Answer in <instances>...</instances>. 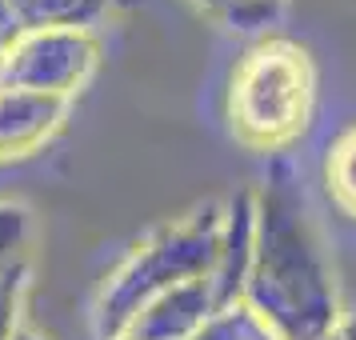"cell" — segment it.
<instances>
[{"label": "cell", "instance_id": "5b68a950", "mask_svg": "<svg viewBox=\"0 0 356 340\" xmlns=\"http://www.w3.org/2000/svg\"><path fill=\"white\" fill-rule=\"evenodd\" d=\"M68 120V100L0 84V168L44 152Z\"/></svg>", "mask_w": 356, "mask_h": 340}, {"label": "cell", "instance_id": "4fadbf2b", "mask_svg": "<svg viewBox=\"0 0 356 340\" xmlns=\"http://www.w3.org/2000/svg\"><path fill=\"white\" fill-rule=\"evenodd\" d=\"M321 340H356V312H344Z\"/></svg>", "mask_w": 356, "mask_h": 340}, {"label": "cell", "instance_id": "3957f363", "mask_svg": "<svg viewBox=\"0 0 356 340\" xmlns=\"http://www.w3.org/2000/svg\"><path fill=\"white\" fill-rule=\"evenodd\" d=\"M316 60L312 52L284 33L252 36V44L232 65L225 92V120L232 140L248 152L289 156L316 116Z\"/></svg>", "mask_w": 356, "mask_h": 340}, {"label": "cell", "instance_id": "52a82bcc", "mask_svg": "<svg viewBox=\"0 0 356 340\" xmlns=\"http://www.w3.org/2000/svg\"><path fill=\"white\" fill-rule=\"evenodd\" d=\"M116 0H13L24 29H92Z\"/></svg>", "mask_w": 356, "mask_h": 340}, {"label": "cell", "instance_id": "9c48e42d", "mask_svg": "<svg viewBox=\"0 0 356 340\" xmlns=\"http://www.w3.org/2000/svg\"><path fill=\"white\" fill-rule=\"evenodd\" d=\"M36 252V212L17 200L0 196V273L13 264H33Z\"/></svg>", "mask_w": 356, "mask_h": 340}, {"label": "cell", "instance_id": "30bf717a", "mask_svg": "<svg viewBox=\"0 0 356 340\" xmlns=\"http://www.w3.org/2000/svg\"><path fill=\"white\" fill-rule=\"evenodd\" d=\"M29 289H33V264H13L0 273V340H13L24 328Z\"/></svg>", "mask_w": 356, "mask_h": 340}, {"label": "cell", "instance_id": "7a4b0ae2", "mask_svg": "<svg viewBox=\"0 0 356 340\" xmlns=\"http://www.w3.org/2000/svg\"><path fill=\"white\" fill-rule=\"evenodd\" d=\"M228 244V200H200L188 212L156 225L129 248V257L100 280L88 332L116 340L145 308L216 273Z\"/></svg>", "mask_w": 356, "mask_h": 340}, {"label": "cell", "instance_id": "8992f818", "mask_svg": "<svg viewBox=\"0 0 356 340\" xmlns=\"http://www.w3.org/2000/svg\"><path fill=\"white\" fill-rule=\"evenodd\" d=\"M188 4L212 24H220L225 33L252 40V36L273 33L292 0H188Z\"/></svg>", "mask_w": 356, "mask_h": 340}, {"label": "cell", "instance_id": "ba28073f", "mask_svg": "<svg viewBox=\"0 0 356 340\" xmlns=\"http://www.w3.org/2000/svg\"><path fill=\"white\" fill-rule=\"evenodd\" d=\"M324 188L348 220H356V124L337 132L324 152Z\"/></svg>", "mask_w": 356, "mask_h": 340}, {"label": "cell", "instance_id": "8fae6325", "mask_svg": "<svg viewBox=\"0 0 356 340\" xmlns=\"http://www.w3.org/2000/svg\"><path fill=\"white\" fill-rule=\"evenodd\" d=\"M193 340H273V337H268V332H264V328H260V324L252 321L241 305H236L232 312L216 316L209 328H200Z\"/></svg>", "mask_w": 356, "mask_h": 340}, {"label": "cell", "instance_id": "7c38bea8", "mask_svg": "<svg viewBox=\"0 0 356 340\" xmlns=\"http://www.w3.org/2000/svg\"><path fill=\"white\" fill-rule=\"evenodd\" d=\"M20 33H24V24H20L17 8H13V0H0V60H4V52L17 44Z\"/></svg>", "mask_w": 356, "mask_h": 340}, {"label": "cell", "instance_id": "6da1fadb", "mask_svg": "<svg viewBox=\"0 0 356 340\" xmlns=\"http://www.w3.org/2000/svg\"><path fill=\"white\" fill-rule=\"evenodd\" d=\"M241 308L273 340H321L344 316L324 228L289 156H273L252 188Z\"/></svg>", "mask_w": 356, "mask_h": 340}, {"label": "cell", "instance_id": "277c9868", "mask_svg": "<svg viewBox=\"0 0 356 340\" xmlns=\"http://www.w3.org/2000/svg\"><path fill=\"white\" fill-rule=\"evenodd\" d=\"M97 68L100 40L92 29H24L0 60V84L72 104Z\"/></svg>", "mask_w": 356, "mask_h": 340}, {"label": "cell", "instance_id": "5bb4252c", "mask_svg": "<svg viewBox=\"0 0 356 340\" xmlns=\"http://www.w3.org/2000/svg\"><path fill=\"white\" fill-rule=\"evenodd\" d=\"M13 340H49V337H44V332H36V328H29V324H24V328H20V332H17Z\"/></svg>", "mask_w": 356, "mask_h": 340}]
</instances>
